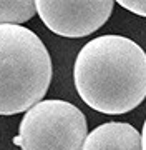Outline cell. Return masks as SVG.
I'll return each instance as SVG.
<instances>
[{
	"label": "cell",
	"instance_id": "cell-1",
	"mask_svg": "<svg viewBox=\"0 0 146 150\" xmlns=\"http://www.w3.org/2000/svg\"><path fill=\"white\" fill-rule=\"evenodd\" d=\"M73 80L88 107L123 115L146 98V52L128 37L100 35L78 52Z\"/></svg>",
	"mask_w": 146,
	"mask_h": 150
},
{
	"label": "cell",
	"instance_id": "cell-2",
	"mask_svg": "<svg viewBox=\"0 0 146 150\" xmlns=\"http://www.w3.org/2000/svg\"><path fill=\"white\" fill-rule=\"evenodd\" d=\"M50 82L52 59L42 38L23 25H0V115L30 110Z\"/></svg>",
	"mask_w": 146,
	"mask_h": 150
},
{
	"label": "cell",
	"instance_id": "cell-3",
	"mask_svg": "<svg viewBox=\"0 0 146 150\" xmlns=\"http://www.w3.org/2000/svg\"><path fill=\"white\" fill-rule=\"evenodd\" d=\"M88 135L87 118L65 100H42L25 112L13 144L22 150H81Z\"/></svg>",
	"mask_w": 146,
	"mask_h": 150
},
{
	"label": "cell",
	"instance_id": "cell-4",
	"mask_svg": "<svg viewBox=\"0 0 146 150\" xmlns=\"http://www.w3.org/2000/svg\"><path fill=\"white\" fill-rule=\"evenodd\" d=\"M113 0H37L42 22L57 35L80 38L92 35L108 22Z\"/></svg>",
	"mask_w": 146,
	"mask_h": 150
},
{
	"label": "cell",
	"instance_id": "cell-5",
	"mask_svg": "<svg viewBox=\"0 0 146 150\" xmlns=\"http://www.w3.org/2000/svg\"><path fill=\"white\" fill-rule=\"evenodd\" d=\"M81 150H143V142L131 123L108 122L87 135Z\"/></svg>",
	"mask_w": 146,
	"mask_h": 150
},
{
	"label": "cell",
	"instance_id": "cell-6",
	"mask_svg": "<svg viewBox=\"0 0 146 150\" xmlns=\"http://www.w3.org/2000/svg\"><path fill=\"white\" fill-rule=\"evenodd\" d=\"M35 13L33 0H0V25H22Z\"/></svg>",
	"mask_w": 146,
	"mask_h": 150
},
{
	"label": "cell",
	"instance_id": "cell-7",
	"mask_svg": "<svg viewBox=\"0 0 146 150\" xmlns=\"http://www.w3.org/2000/svg\"><path fill=\"white\" fill-rule=\"evenodd\" d=\"M119 5L136 15L146 17V0H119Z\"/></svg>",
	"mask_w": 146,
	"mask_h": 150
},
{
	"label": "cell",
	"instance_id": "cell-8",
	"mask_svg": "<svg viewBox=\"0 0 146 150\" xmlns=\"http://www.w3.org/2000/svg\"><path fill=\"white\" fill-rule=\"evenodd\" d=\"M141 142H143V150H146V120L143 123V132H141Z\"/></svg>",
	"mask_w": 146,
	"mask_h": 150
}]
</instances>
